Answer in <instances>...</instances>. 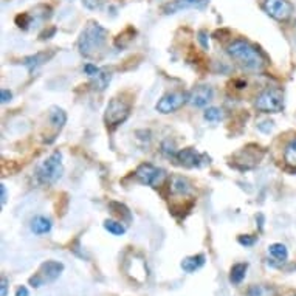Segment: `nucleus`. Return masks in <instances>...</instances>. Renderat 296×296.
Listing matches in <instances>:
<instances>
[{
  "mask_svg": "<svg viewBox=\"0 0 296 296\" xmlns=\"http://www.w3.org/2000/svg\"><path fill=\"white\" fill-rule=\"evenodd\" d=\"M161 152L166 155V157H175L177 155V148H175V143L171 142V140H164V142L161 143Z\"/></svg>",
  "mask_w": 296,
  "mask_h": 296,
  "instance_id": "393cba45",
  "label": "nucleus"
},
{
  "mask_svg": "<svg viewBox=\"0 0 296 296\" xmlns=\"http://www.w3.org/2000/svg\"><path fill=\"white\" fill-rule=\"evenodd\" d=\"M82 3L86 5L89 9H98V8H101L104 0H82Z\"/></svg>",
  "mask_w": 296,
  "mask_h": 296,
  "instance_id": "c85d7f7f",
  "label": "nucleus"
},
{
  "mask_svg": "<svg viewBox=\"0 0 296 296\" xmlns=\"http://www.w3.org/2000/svg\"><path fill=\"white\" fill-rule=\"evenodd\" d=\"M269 253L279 262H286L289 258V251H287L286 245H283V244H272L269 247Z\"/></svg>",
  "mask_w": 296,
  "mask_h": 296,
  "instance_id": "aec40b11",
  "label": "nucleus"
},
{
  "mask_svg": "<svg viewBox=\"0 0 296 296\" xmlns=\"http://www.w3.org/2000/svg\"><path fill=\"white\" fill-rule=\"evenodd\" d=\"M30 228L34 234L42 236V234H47L51 230V220L44 217V216H36L31 223H30Z\"/></svg>",
  "mask_w": 296,
  "mask_h": 296,
  "instance_id": "a211bd4d",
  "label": "nucleus"
},
{
  "mask_svg": "<svg viewBox=\"0 0 296 296\" xmlns=\"http://www.w3.org/2000/svg\"><path fill=\"white\" fill-rule=\"evenodd\" d=\"M214 96V90L209 86H197L195 89H192L189 92V104H192L194 107H205L208 106L211 101H213Z\"/></svg>",
  "mask_w": 296,
  "mask_h": 296,
  "instance_id": "9b49d317",
  "label": "nucleus"
},
{
  "mask_svg": "<svg viewBox=\"0 0 296 296\" xmlns=\"http://www.w3.org/2000/svg\"><path fill=\"white\" fill-rule=\"evenodd\" d=\"M129 115H131V104L121 100V98H112L104 112L106 126L110 129H115L117 126L128 120Z\"/></svg>",
  "mask_w": 296,
  "mask_h": 296,
  "instance_id": "39448f33",
  "label": "nucleus"
},
{
  "mask_svg": "<svg viewBox=\"0 0 296 296\" xmlns=\"http://www.w3.org/2000/svg\"><path fill=\"white\" fill-rule=\"evenodd\" d=\"M11 98H12V93L6 89H2V92H0V100H2V103L11 101Z\"/></svg>",
  "mask_w": 296,
  "mask_h": 296,
  "instance_id": "7c9ffc66",
  "label": "nucleus"
},
{
  "mask_svg": "<svg viewBox=\"0 0 296 296\" xmlns=\"http://www.w3.org/2000/svg\"><path fill=\"white\" fill-rule=\"evenodd\" d=\"M205 261H206L205 255H194V256H189V258H185L181 261V269L186 273H194L199 269H202V267L205 265Z\"/></svg>",
  "mask_w": 296,
  "mask_h": 296,
  "instance_id": "f3484780",
  "label": "nucleus"
},
{
  "mask_svg": "<svg viewBox=\"0 0 296 296\" xmlns=\"http://www.w3.org/2000/svg\"><path fill=\"white\" fill-rule=\"evenodd\" d=\"M208 3V0H171L163 5V12L164 14H175L183 9L189 8H203Z\"/></svg>",
  "mask_w": 296,
  "mask_h": 296,
  "instance_id": "f8f14e48",
  "label": "nucleus"
},
{
  "mask_svg": "<svg viewBox=\"0 0 296 296\" xmlns=\"http://www.w3.org/2000/svg\"><path fill=\"white\" fill-rule=\"evenodd\" d=\"M104 228L114 236H123L126 233V227L121 222H117V220H106Z\"/></svg>",
  "mask_w": 296,
  "mask_h": 296,
  "instance_id": "5701e85b",
  "label": "nucleus"
},
{
  "mask_svg": "<svg viewBox=\"0 0 296 296\" xmlns=\"http://www.w3.org/2000/svg\"><path fill=\"white\" fill-rule=\"evenodd\" d=\"M135 177L140 183H143V185L152 186V188H157L160 186L163 180L166 178V172L164 169L157 167L150 163H143L137 167L135 171Z\"/></svg>",
  "mask_w": 296,
  "mask_h": 296,
  "instance_id": "0eeeda50",
  "label": "nucleus"
},
{
  "mask_svg": "<svg viewBox=\"0 0 296 296\" xmlns=\"http://www.w3.org/2000/svg\"><path fill=\"white\" fill-rule=\"evenodd\" d=\"M0 194H2V205L6 203V188L5 185H0Z\"/></svg>",
  "mask_w": 296,
  "mask_h": 296,
  "instance_id": "72a5a7b5",
  "label": "nucleus"
},
{
  "mask_svg": "<svg viewBox=\"0 0 296 296\" xmlns=\"http://www.w3.org/2000/svg\"><path fill=\"white\" fill-rule=\"evenodd\" d=\"M100 72H101V68L96 67L95 64H86V65H84V73H86L90 79H93Z\"/></svg>",
  "mask_w": 296,
  "mask_h": 296,
  "instance_id": "cd10ccee",
  "label": "nucleus"
},
{
  "mask_svg": "<svg viewBox=\"0 0 296 296\" xmlns=\"http://www.w3.org/2000/svg\"><path fill=\"white\" fill-rule=\"evenodd\" d=\"M290 296H296V295H290Z\"/></svg>",
  "mask_w": 296,
  "mask_h": 296,
  "instance_id": "f704fd0d",
  "label": "nucleus"
},
{
  "mask_svg": "<svg viewBox=\"0 0 296 296\" xmlns=\"http://www.w3.org/2000/svg\"><path fill=\"white\" fill-rule=\"evenodd\" d=\"M189 101V93L186 92H172V93H167L164 96H161V100L157 103L155 109L160 114H172V112H177L178 109H181L186 103Z\"/></svg>",
  "mask_w": 296,
  "mask_h": 296,
  "instance_id": "6e6552de",
  "label": "nucleus"
},
{
  "mask_svg": "<svg viewBox=\"0 0 296 296\" xmlns=\"http://www.w3.org/2000/svg\"><path fill=\"white\" fill-rule=\"evenodd\" d=\"M110 206H112V208H117L115 213H117L118 216H126L129 220L132 219V216H131V213H129V209L126 208L123 203H118V202H110Z\"/></svg>",
  "mask_w": 296,
  "mask_h": 296,
  "instance_id": "bb28decb",
  "label": "nucleus"
},
{
  "mask_svg": "<svg viewBox=\"0 0 296 296\" xmlns=\"http://www.w3.org/2000/svg\"><path fill=\"white\" fill-rule=\"evenodd\" d=\"M64 172V166H62V153L59 150L53 152L47 160L42 161V164L37 169V177L42 183H56Z\"/></svg>",
  "mask_w": 296,
  "mask_h": 296,
  "instance_id": "7ed1b4c3",
  "label": "nucleus"
},
{
  "mask_svg": "<svg viewBox=\"0 0 296 296\" xmlns=\"http://www.w3.org/2000/svg\"><path fill=\"white\" fill-rule=\"evenodd\" d=\"M262 8L270 17L276 20H287L295 11L292 2L289 0H264Z\"/></svg>",
  "mask_w": 296,
  "mask_h": 296,
  "instance_id": "1a4fd4ad",
  "label": "nucleus"
},
{
  "mask_svg": "<svg viewBox=\"0 0 296 296\" xmlns=\"http://www.w3.org/2000/svg\"><path fill=\"white\" fill-rule=\"evenodd\" d=\"M228 54L231 56V59L236 61L239 65L245 70H251V72H259L264 67V58L259 53L258 48L253 47L250 42L244 39L233 40L228 45Z\"/></svg>",
  "mask_w": 296,
  "mask_h": 296,
  "instance_id": "f257e3e1",
  "label": "nucleus"
},
{
  "mask_svg": "<svg viewBox=\"0 0 296 296\" xmlns=\"http://www.w3.org/2000/svg\"><path fill=\"white\" fill-rule=\"evenodd\" d=\"M247 270H248V264H244V262L234 264L231 269V273H230V283L233 286L242 284V281L245 279V275H247Z\"/></svg>",
  "mask_w": 296,
  "mask_h": 296,
  "instance_id": "6ab92c4d",
  "label": "nucleus"
},
{
  "mask_svg": "<svg viewBox=\"0 0 296 296\" xmlns=\"http://www.w3.org/2000/svg\"><path fill=\"white\" fill-rule=\"evenodd\" d=\"M16 296H30V292H28V289L26 287H19L17 290H16Z\"/></svg>",
  "mask_w": 296,
  "mask_h": 296,
  "instance_id": "473e14b6",
  "label": "nucleus"
},
{
  "mask_svg": "<svg viewBox=\"0 0 296 296\" xmlns=\"http://www.w3.org/2000/svg\"><path fill=\"white\" fill-rule=\"evenodd\" d=\"M106 40H107L106 28L101 26L98 22H89L79 36L78 47H79V51L82 56H86V58H93V56H96L98 51L103 50V47L106 45Z\"/></svg>",
  "mask_w": 296,
  "mask_h": 296,
  "instance_id": "f03ea898",
  "label": "nucleus"
},
{
  "mask_svg": "<svg viewBox=\"0 0 296 296\" xmlns=\"http://www.w3.org/2000/svg\"><path fill=\"white\" fill-rule=\"evenodd\" d=\"M256 241H258V237L251 236V234H242V236L237 237V242L241 244L242 247H253L256 244Z\"/></svg>",
  "mask_w": 296,
  "mask_h": 296,
  "instance_id": "a878e982",
  "label": "nucleus"
},
{
  "mask_svg": "<svg viewBox=\"0 0 296 296\" xmlns=\"http://www.w3.org/2000/svg\"><path fill=\"white\" fill-rule=\"evenodd\" d=\"M203 118L209 123H217L223 118V114H222V110L217 109V107H208L205 110V114H203Z\"/></svg>",
  "mask_w": 296,
  "mask_h": 296,
  "instance_id": "b1692460",
  "label": "nucleus"
},
{
  "mask_svg": "<svg viewBox=\"0 0 296 296\" xmlns=\"http://www.w3.org/2000/svg\"><path fill=\"white\" fill-rule=\"evenodd\" d=\"M171 192L174 195H178V197H188L192 194V185L191 181L185 177H180V175H174L171 178Z\"/></svg>",
  "mask_w": 296,
  "mask_h": 296,
  "instance_id": "ddd939ff",
  "label": "nucleus"
},
{
  "mask_svg": "<svg viewBox=\"0 0 296 296\" xmlns=\"http://www.w3.org/2000/svg\"><path fill=\"white\" fill-rule=\"evenodd\" d=\"M284 160L289 166L296 167V137L292 138L289 145L286 146V152H284Z\"/></svg>",
  "mask_w": 296,
  "mask_h": 296,
  "instance_id": "412c9836",
  "label": "nucleus"
},
{
  "mask_svg": "<svg viewBox=\"0 0 296 296\" xmlns=\"http://www.w3.org/2000/svg\"><path fill=\"white\" fill-rule=\"evenodd\" d=\"M206 157L203 153L197 152L194 148H186V149H181L177 152L175 155V160L180 166H185V167H195V166H202V161Z\"/></svg>",
  "mask_w": 296,
  "mask_h": 296,
  "instance_id": "9d476101",
  "label": "nucleus"
},
{
  "mask_svg": "<svg viewBox=\"0 0 296 296\" xmlns=\"http://www.w3.org/2000/svg\"><path fill=\"white\" fill-rule=\"evenodd\" d=\"M0 295H2V296L8 295V281H6V278H2V281H0Z\"/></svg>",
  "mask_w": 296,
  "mask_h": 296,
  "instance_id": "2f4dec72",
  "label": "nucleus"
},
{
  "mask_svg": "<svg viewBox=\"0 0 296 296\" xmlns=\"http://www.w3.org/2000/svg\"><path fill=\"white\" fill-rule=\"evenodd\" d=\"M250 152H251V146L244 148L241 152H239V153L236 155L237 163H242V169H251V167H255V166L259 163V160L262 158V153L258 155V150H256L255 153H253V155H250Z\"/></svg>",
  "mask_w": 296,
  "mask_h": 296,
  "instance_id": "4468645a",
  "label": "nucleus"
},
{
  "mask_svg": "<svg viewBox=\"0 0 296 296\" xmlns=\"http://www.w3.org/2000/svg\"><path fill=\"white\" fill-rule=\"evenodd\" d=\"M110 73H107L106 70H103L101 68V72L98 73L93 79H92V82H93V86H95V89H98V90H104L107 86H109V82H110Z\"/></svg>",
  "mask_w": 296,
  "mask_h": 296,
  "instance_id": "4be33fe9",
  "label": "nucleus"
},
{
  "mask_svg": "<svg viewBox=\"0 0 296 296\" xmlns=\"http://www.w3.org/2000/svg\"><path fill=\"white\" fill-rule=\"evenodd\" d=\"M255 107L264 114H278L284 109V93L281 89L272 87L265 89L261 95H258Z\"/></svg>",
  "mask_w": 296,
  "mask_h": 296,
  "instance_id": "20e7f679",
  "label": "nucleus"
},
{
  "mask_svg": "<svg viewBox=\"0 0 296 296\" xmlns=\"http://www.w3.org/2000/svg\"><path fill=\"white\" fill-rule=\"evenodd\" d=\"M64 272V264L58 262V261H47L44 262L34 276L30 278V284L33 287H42L48 283H54L56 279L61 276V273Z\"/></svg>",
  "mask_w": 296,
  "mask_h": 296,
  "instance_id": "423d86ee",
  "label": "nucleus"
},
{
  "mask_svg": "<svg viewBox=\"0 0 296 296\" xmlns=\"http://www.w3.org/2000/svg\"><path fill=\"white\" fill-rule=\"evenodd\" d=\"M48 120H50L51 128L54 129V134H58L67 123V114L64 112V109L53 106L48 112Z\"/></svg>",
  "mask_w": 296,
  "mask_h": 296,
  "instance_id": "2eb2a0df",
  "label": "nucleus"
},
{
  "mask_svg": "<svg viewBox=\"0 0 296 296\" xmlns=\"http://www.w3.org/2000/svg\"><path fill=\"white\" fill-rule=\"evenodd\" d=\"M199 37V42H200V45L205 48V50H208L209 48V40H208V34H206V31H199V34H197Z\"/></svg>",
  "mask_w": 296,
  "mask_h": 296,
  "instance_id": "c756f323",
  "label": "nucleus"
},
{
  "mask_svg": "<svg viewBox=\"0 0 296 296\" xmlns=\"http://www.w3.org/2000/svg\"><path fill=\"white\" fill-rule=\"evenodd\" d=\"M53 54H54L53 51H51V53H47V51H44V53H36V54H31V56H28V58H25V59L22 61V64L28 68V72L33 73L36 68H39L42 64H45Z\"/></svg>",
  "mask_w": 296,
  "mask_h": 296,
  "instance_id": "dca6fc26",
  "label": "nucleus"
}]
</instances>
